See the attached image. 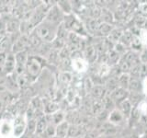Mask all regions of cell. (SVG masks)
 <instances>
[{"instance_id":"obj_1","label":"cell","mask_w":147,"mask_h":138,"mask_svg":"<svg viewBox=\"0 0 147 138\" xmlns=\"http://www.w3.org/2000/svg\"><path fill=\"white\" fill-rule=\"evenodd\" d=\"M44 58L36 54H30L25 66V74L31 82L38 78L44 67Z\"/></svg>"},{"instance_id":"obj_2","label":"cell","mask_w":147,"mask_h":138,"mask_svg":"<svg viewBox=\"0 0 147 138\" xmlns=\"http://www.w3.org/2000/svg\"><path fill=\"white\" fill-rule=\"evenodd\" d=\"M58 28L59 26H54L43 20L35 28L33 32L44 43L52 44L54 40L57 38Z\"/></svg>"},{"instance_id":"obj_3","label":"cell","mask_w":147,"mask_h":138,"mask_svg":"<svg viewBox=\"0 0 147 138\" xmlns=\"http://www.w3.org/2000/svg\"><path fill=\"white\" fill-rule=\"evenodd\" d=\"M64 17H65V15L61 10V8L58 7L56 2L53 7H50L47 14H46L44 21L50 23V24H53L54 26H60L63 22Z\"/></svg>"},{"instance_id":"obj_4","label":"cell","mask_w":147,"mask_h":138,"mask_svg":"<svg viewBox=\"0 0 147 138\" xmlns=\"http://www.w3.org/2000/svg\"><path fill=\"white\" fill-rule=\"evenodd\" d=\"M27 130V119L23 115H18L12 122L13 138L21 137Z\"/></svg>"},{"instance_id":"obj_5","label":"cell","mask_w":147,"mask_h":138,"mask_svg":"<svg viewBox=\"0 0 147 138\" xmlns=\"http://www.w3.org/2000/svg\"><path fill=\"white\" fill-rule=\"evenodd\" d=\"M108 121L109 124H111V125L115 127H118V126H122L123 124H125L128 121V118L116 107L109 113Z\"/></svg>"},{"instance_id":"obj_6","label":"cell","mask_w":147,"mask_h":138,"mask_svg":"<svg viewBox=\"0 0 147 138\" xmlns=\"http://www.w3.org/2000/svg\"><path fill=\"white\" fill-rule=\"evenodd\" d=\"M71 67L77 73H85L88 70L89 64L85 60L84 56H82V54L74 55L71 57Z\"/></svg>"},{"instance_id":"obj_7","label":"cell","mask_w":147,"mask_h":138,"mask_svg":"<svg viewBox=\"0 0 147 138\" xmlns=\"http://www.w3.org/2000/svg\"><path fill=\"white\" fill-rule=\"evenodd\" d=\"M83 56H84L85 60L88 63V64H96L98 62V50H96V45L94 44H89L85 47L84 52H83Z\"/></svg>"},{"instance_id":"obj_8","label":"cell","mask_w":147,"mask_h":138,"mask_svg":"<svg viewBox=\"0 0 147 138\" xmlns=\"http://www.w3.org/2000/svg\"><path fill=\"white\" fill-rule=\"evenodd\" d=\"M109 95V97L111 98V99L115 102L116 106L119 103L121 102V101L125 100L129 98V94H130V92L127 89H121V87H118L115 90L109 92L108 93Z\"/></svg>"},{"instance_id":"obj_9","label":"cell","mask_w":147,"mask_h":138,"mask_svg":"<svg viewBox=\"0 0 147 138\" xmlns=\"http://www.w3.org/2000/svg\"><path fill=\"white\" fill-rule=\"evenodd\" d=\"M20 20L11 16L7 21V35H9V36L17 35L18 33H20Z\"/></svg>"},{"instance_id":"obj_10","label":"cell","mask_w":147,"mask_h":138,"mask_svg":"<svg viewBox=\"0 0 147 138\" xmlns=\"http://www.w3.org/2000/svg\"><path fill=\"white\" fill-rule=\"evenodd\" d=\"M3 69L7 76L12 75V74H14V72H15L16 59H15V54L13 53L10 52L7 54V59H6V62L4 64Z\"/></svg>"},{"instance_id":"obj_11","label":"cell","mask_w":147,"mask_h":138,"mask_svg":"<svg viewBox=\"0 0 147 138\" xmlns=\"http://www.w3.org/2000/svg\"><path fill=\"white\" fill-rule=\"evenodd\" d=\"M90 93L94 99L102 100L108 94V91L104 85H94L91 87Z\"/></svg>"},{"instance_id":"obj_12","label":"cell","mask_w":147,"mask_h":138,"mask_svg":"<svg viewBox=\"0 0 147 138\" xmlns=\"http://www.w3.org/2000/svg\"><path fill=\"white\" fill-rule=\"evenodd\" d=\"M48 120L46 118V115H40L36 119V129H35V135L40 136L45 132L46 128L48 126Z\"/></svg>"},{"instance_id":"obj_13","label":"cell","mask_w":147,"mask_h":138,"mask_svg":"<svg viewBox=\"0 0 147 138\" xmlns=\"http://www.w3.org/2000/svg\"><path fill=\"white\" fill-rule=\"evenodd\" d=\"M46 118H47L48 122L50 124H53V125L56 126L57 124L61 123L63 121H65V114H64L63 110H59L56 112H54L53 114L46 115Z\"/></svg>"},{"instance_id":"obj_14","label":"cell","mask_w":147,"mask_h":138,"mask_svg":"<svg viewBox=\"0 0 147 138\" xmlns=\"http://www.w3.org/2000/svg\"><path fill=\"white\" fill-rule=\"evenodd\" d=\"M69 127H70V124L66 121H63L61 123L57 124L55 126V136L59 138H67Z\"/></svg>"},{"instance_id":"obj_15","label":"cell","mask_w":147,"mask_h":138,"mask_svg":"<svg viewBox=\"0 0 147 138\" xmlns=\"http://www.w3.org/2000/svg\"><path fill=\"white\" fill-rule=\"evenodd\" d=\"M128 90L129 92H134V93H142V83L139 77L131 76Z\"/></svg>"},{"instance_id":"obj_16","label":"cell","mask_w":147,"mask_h":138,"mask_svg":"<svg viewBox=\"0 0 147 138\" xmlns=\"http://www.w3.org/2000/svg\"><path fill=\"white\" fill-rule=\"evenodd\" d=\"M101 20H95V18H88L86 22V29L87 30V33H92V34H98L99 26L101 24Z\"/></svg>"},{"instance_id":"obj_17","label":"cell","mask_w":147,"mask_h":138,"mask_svg":"<svg viewBox=\"0 0 147 138\" xmlns=\"http://www.w3.org/2000/svg\"><path fill=\"white\" fill-rule=\"evenodd\" d=\"M114 14L111 12V10L107 7H102V10H101V15L99 20L101 22L103 23H107V24H111L113 25L114 22Z\"/></svg>"},{"instance_id":"obj_18","label":"cell","mask_w":147,"mask_h":138,"mask_svg":"<svg viewBox=\"0 0 147 138\" xmlns=\"http://www.w3.org/2000/svg\"><path fill=\"white\" fill-rule=\"evenodd\" d=\"M117 108L121 110V112L125 115V116L129 119L131 116V113L132 112V105L131 103V101L129 100L128 99H125V100H123L121 101V102H119L118 105H117Z\"/></svg>"},{"instance_id":"obj_19","label":"cell","mask_w":147,"mask_h":138,"mask_svg":"<svg viewBox=\"0 0 147 138\" xmlns=\"http://www.w3.org/2000/svg\"><path fill=\"white\" fill-rule=\"evenodd\" d=\"M83 135V128L81 124H70L68 132L69 138H79ZM67 137V138H68Z\"/></svg>"},{"instance_id":"obj_20","label":"cell","mask_w":147,"mask_h":138,"mask_svg":"<svg viewBox=\"0 0 147 138\" xmlns=\"http://www.w3.org/2000/svg\"><path fill=\"white\" fill-rule=\"evenodd\" d=\"M122 33H123V31L121 29L114 28L113 30L110 32V34L107 37V39L113 44H116V43H119V41H121V38L122 36Z\"/></svg>"},{"instance_id":"obj_21","label":"cell","mask_w":147,"mask_h":138,"mask_svg":"<svg viewBox=\"0 0 147 138\" xmlns=\"http://www.w3.org/2000/svg\"><path fill=\"white\" fill-rule=\"evenodd\" d=\"M114 26L111 25V24H107V23H101L100 26H99V29H98V34H99L100 36H104V37H107L110 34V32H111L114 29Z\"/></svg>"},{"instance_id":"obj_22","label":"cell","mask_w":147,"mask_h":138,"mask_svg":"<svg viewBox=\"0 0 147 138\" xmlns=\"http://www.w3.org/2000/svg\"><path fill=\"white\" fill-rule=\"evenodd\" d=\"M130 78L131 76L129 74H121L118 76V83H119V87H121V89H127L128 90V87H129V82H130Z\"/></svg>"},{"instance_id":"obj_23","label":"cell","mask_w":147,"mask_h":138,"mask_svg":"<svg viewBox=\"0 0 147 138\" xmlns=\"http://www.w3.org/2000/svg\"><path fill=\"white\" fill-rule=\"evenodd\" d=\"M132 39H133V35L131 32L130 30H126V31H123L119 43H122L123 45H125L126 47H130V45L132 41Z\"/></svg>"},{"instance_id":"obj_24","label":"cell","mask_w":147,"mask_h":138,"mask_svg":"<svg viewBox=\"0 0 147 138\" xmlns=\"http://www.w3.org/2000/svg\"><path fill=\"white\" fill-rule=\"evenodd\" d=\"M139 38L142 41V46H145V48H147V30H145V29L141 30Z\"/></svg>"},{"instance_id":"obj_25","label":"cell","mask_w":147,"mask_h":138,"mask_svg":"<svg viewBox=\"0 0 147 138\" xmlns=\"http://www.w3.org/2000/svg\"><path fill=\"white\" fill-rule=\"evenodd\" d=\"M139 60L141 64H147V48L144 47L139 53Z\"/></svg>"},{"instance_id":"obj_26","label":"cell","mask_w":147,"mask_h":138,"mask_svg":"<svg viewBox=\"0 0 147 138\" xmlns=\"http://www.w3.org/2000/svg\"><path fill=\"white\" fill-rule=\"evenodd\" d=\"M146 77H147V64H141L140 71H139V78L141 80H142Z\"/></svg>"},{"instance_id":"obj_27","label":"cell","mask_w":147,"mask_h":138,"mask_svg":"<svg viewBox=\"0 0 147 138\" xmlns=\"http://www.w3.org/2000/svg\"><path fill=\"white\" fill-rule=\"evenodd\" d=\"M139 7H140V11L142 13V15L144 17H147V3L141 4Z\"/></svg>"},{"instance_id":"obj_28","label":"cell","mask_w":147,"mask_h":138,"mask_svg":"<svg viewBox=\"0 0 147 138\" xmlns=\"http://www.w3.org/2000/svg\"><path fill=\"white\" fill-rule=\"evenodd\" d=\"M142 94H144V98H147V77L142 80Z\"/></svg>"},{"instance_id":"obj_29","label":"cell","mask_w":147,"mask_h":138,"mask_svg":"<svg viewBox=\"0 0 147 138\" xmlns=\"http://www.w3.org/2000/svg\"><path fill=\"white\" fill-rule=\"evenodd\" d=\"M7 54L6 53H0V66L3 67L4 66V64L6 62V59H7Z\"/></svg>"},{"instance_id":"obj_30","label":"cell","mask_w":147,"mask_h":138,"mask_svg":"<svg viewBox=\"0 0 147 138\" xmlns=\"http://www.w3.org/2000/svg\"><path fill=\"white\" fill-rule=\"evenodd\" d=\"M20 138H35V135H30V133H25L24 135Z\"/></svg>"},{"instance_id":"obj_31","label":"cell","mask_w":147,"mask_h":138,"mask_svg":"<svg viewBox=\"0 0 147 138\" xmlns=\"http://www.w3.org/2000/svg\"><path fill=\"white\" fill-rule=\"evenodd\" d=\"M5 76H7V75L5 74V71H4V69L3 67L0 66V78H3Z\"/></svg>"},{"instance_id":"obj_32","label":"cell","mask_w":147,"mask_h":138,"mask_svg":"<svg viewBox=\"0 0 147 138\" xmlns=\"http://www.w3.org/2000/svg\"><path fill=\"white\" fill-rule=\"evenodd\" d=\"M96 138H109L108 136H106V135H98Z\"/></svg>"},{"instance_id":"obj_33","label":"cell","mask_w":147,"mask_h":138,"mask_svg":"<svg viewBox=\"0 0 147 138\" xmlns=\"http://www.w3.org/2000/svg\"><path fill=\"white\" fill-rule=\"evenodd\" d=\"M139 138H147V133H144V135H142Z\"/></svg>"},{"instance_id":"obj_34","label":"cell","mask_w":147,"mask_h":138,"mask_svg":"<svg viewBox=\"0 0 147 138\" xmlns=\"http://www.w3.org/2000/svg\"><path fill=\"white\" fill-rule=\"evenodd\" d=\"M53 138H59V137H56V136H54V137H53Z\"/></svg>"}]
</instances>
